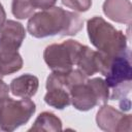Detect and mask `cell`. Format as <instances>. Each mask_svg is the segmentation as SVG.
I'll return each mask as SVG.
<instances>
[{"instance_id": "7c38bea8", "label": "cell", "mask_w": 132, "mask_h": 132, "mask_svg": "<svg viewBox=\"0 0 132 132\" xmlns=\"http://www.w3.org/2000/svg\"><path fill=\"white\" fill-rule=\"evenodd\" d=\"M23 67V59L18 50L0 44V71L2 75L18 72Z\"/></svg>"}, {"instance_id": "8fae6325", "label": "cell", "mask_w": 132, "mask_h": 132, "mask_svg": "<svg viewBox=\"0 0 132 132\" xmlns=\"http://www.w3.org/2000/svg\"><path fill=\"white\" fill-rule=\"evenodd\" d=\"M38 87V78L33 74L26 73L13 78L9 85V90L13 96L21 98H31L36 94Z\"/></svg>"}, {"instance_id": "9a60e30c", "label": "cell", "mask_w": 132, "mask_h": 132, "mask_svg": "<svg viewBox=\"0 0 132 132\" xmlns=\"http://www.w3.org/2000/svg\"><path fill=\"white\" fill-rule=\"evenodd\" d=\"M35 9L32 0H12L11 12L19 20H25L31 16Z\"/></svg>"}, {"instance_id": "9c48e42d", "label": "cell", "mask_w": 132, "mask_h": 132, "mask_svg": "<svg viewBox=\"0 0 132 132\" xmlns=\"http://www.w3.org/2000/svg\"><path fill=\"white\" fill-rule=\"evenodd\" d=\"M26 37L24 26L13 20H6L0 26V44L19 50Z\"/></svg>"}, {"instance_id": "8992f818", "label": "cell", "mask_w": 132, "mask_h": 132, "mask_svg": "<svg viewBox=\"0 0 132 132\" xmlns=\"http://www.w3.org/2000/svg\"><path fill=\"white\" fill-rule=\"evenodd\" d=\"M36 110L30 98L14 100L5 97L0 99V130L11 132L26 124Z\"/></svg>"}, {"instance_id": "277c9868", "label": "cell", "mask_w": 132, "mask_h": 132, "mask_svg": "<svg viewBox=\"0 0 132 132\" xmlns=\"http://www.w3.org/2000/svg\"><path fill=\"white\" fill-rule=\"evenodd\" d=\"M69 94L71 104L80 111L90 110L97 105H103L109 100V89L101 77L88 78L85 82L74 85Z\"/></svg>"}, {"instance_id": "5b68a950", "label": "cell", "mask_w": 132, "mask_h": 132, "mask_svg": "<svg viewBox=\"0 0 132 132\" xmlns=\"http://www.w3.org/2000/svg\"><path fill=\"white\" fill-rule=\"evenodd\" d=\"M84 45L73 39L65 40L62 43L50 44L43 52L44 62L52 71L67 73L76 65Z\"/></svg>"}, {"instance_id": "ba28073f", "label": "cell", "mask_w": 132, "mask_h": 132, "mask_svg": "<svg viewBox=\"0 0 132 132\" xmlns=\"http://www.w3.org/2000/svg\"><path fill=\"white\" fill-rule=\"evenodd\" d=\"M97 126L107 132H123L131 131L132 119L131 114H125L123 111L114 107L103 104L96 114Z\"/></svg>"}, {"instance_id": "3957f363", "label": "cell", "mask_w": 132, "mask_h": 132, "mask_svg": "<svg viewBox=\"0 0 132 132\" xmlns=\"http://www.w3.org/2000/svg\"><path fill=\"white\" fill-rule=\"evenodd\" d=\"M105 77V82L109 89V99H126L130 94L132 81L130 48L123 54L111 57Z\"/></svg>"}, {"instance_id": "d6986e66", "label": "cell", "mask_w": 132, "mask_h": 132, "mask_svg": "<svg viewBox=\"0 0 132 132\" xmlns=\"http://www.w3.org/2000/svg\"><path fill=\"white\" fill-rule=\"evenodd\" d=\"M6 21V12L2 6V4L0 3V26Z\"/></svg>"}, {"instance_id": "4fadbf2b", "label": "cell", "mask_w": 132, "mask_h": 132, "mask_svg": "<svg viewBox=\"0 0 132 132\" xmlns=\"http://www.w3.org/2000/svg\"><path fill=\"white\" fill-rule=\"evenodd\" d=\"M77 69H79L86 76H92L98 72V51H93L89 46L84 45L77 61Z\"/></svg>"}, {"instance_id": "ac0fdd59", "label": "cell", "mask_w": 132, "mask_h": 132, "mask_svg": "<svg viewBox=\"0 0 132 132\" xmlns=\"http://www.w3.org/2000/svg\"><path fill=\"white\" fill-rule=\"evenodd\" d=\"M9 87L6 82H4L2 80V78H0V99H3L5 97H8L9 95Z\"/></svg>"}, {"instance_id": "52a82bcc", "label": "cell", "mask_w": 132, "mask_h": 132, "mask_svg": "<svg viewBox=\"0 0 132 132\" xmlns=\"http://www.w3.org/2000/svg\"><path fill=\"white\" fill-rule=\"evenodd\" d=\"M65 74L53 71L46 79L45 87L47 92L44 96V102L56 109H64L71 104Z\"/></svg>"}, {"instance_id": "30bf717a", "label": "cell", "mask_w": 132, "mask_h": 132, "mask_svg": "<svg viewBox=\"0 0 132 132\" xmlns=\"http://www.w3.org/2000/svg\"><path fill=\"white\" fill-rule=\"evenodd\" d=\"M103 12L111 21L130 25L132 20V5L130 0H105Z\"/></svg>"}, {"instance_id": "e0dca14e", "label": "cell", "mask_w": 132, "mask_h": 132, "mask_svg": "<svg viewBox=\"0 0 132 132\" xmlns=\"http://www.w3.org/2000/svg\"><path fill=\"white\" fill-rule=\"evenodd\" d=\"M32 2L35 8L44 10V9H48L53 7L56 4L57 0H32Z\"/></svg>"}, {"instance_id": "ffe728a7", "label": "cell", "mask_w": 132, "mask_h": 132, "mask_svg": "<svg viewBox=\"0 0 132 132\" xmlns=\"http://www.w3.org/2000/svg\"><path fill=\"white\" fill-rule=\"evenodd\" d=\"M3 77V75H2V73H1V71H0V78H2Z\"/></svg>"}, {"instance_id": "6da1fadb", "label": "cell", "mask_w": 132, "mask_h": 132, "mask_svg": "<svg viewBox=\"0 0 132 132\" xmlns=\"http://www.w3.org/2000/svg\"><path fill=\"white\" fill-rule=\"evenodd\" d=\"M84 26V19L76 12L53 6L33 13L28 23L27 30L35 38H44L57 34L73 36Z\"/></svg>"}, {"instance_id": "2e32d148", "label": "cell", "mask_w": 132, "mask_h": 132, "mask_svg": "<svg viewBox=\"0 0 132 132\" xmlns=\"http://www.w3.org/2000/svg\"><path fill=\"white\" fill-rule=\"evenodd\" d=\"M63 5L68 8L73 9L74 11L85 12L91 8L92 0H61Z\"/></svg>"}, {"instance_id": "7a4b0ae2", "label": "cell", "mask_w": 132, "mask_h": 132, "mask_svg": "<svg viewBox=\"0 0 132 132\" xmlns=\"http://www.w3.org/2000/svg\"><path fill=\"white\" fill-rule=\"evenodd\" d=\"M87 31L91 43L101 53L117 56L129 50L127 37L101 16H93L87 22Z\"/></svg>"}, {"instance_id": "5bb4252c", "label": "cell", "mask_w": 132, "mask_h": 132, "mask_svg": "<svg viewBox=\"0 0 132 132\" xmlns=\"http://www.w3.org/2000/svg\"><path fill=\"white\" fill-rule=\"evenodd\" d=\"M62 130V122L55 113L50 111H43L39 113L33 123L30 131H44V132H57Z\"/></svg>"}]
</instances>
